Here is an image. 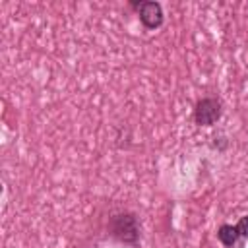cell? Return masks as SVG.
Listing matches in <instances>:
<instances>
[{
	"instance_id": "6da1fadb",
	"label": "cell",
	"mask_w": 248,
	"mask_h": 248,
	"mask_svg": "<svg viewBox=\"0 0 248 248\" xmlns=\"http://www.w3.org/2000/svg\"><path fill=\"white\" fill-rule=\"evenodd\" d=\"M110 234L122 242H128V244H134L138 238H140V227H138V219L134 213H118V215H112L110 219Z\"/></svg>"
},
{
	"instance_id": "7a4b0ae2",
	"label": "cell",
	"mask_w": 248,
	"mask_h": 248,
	"mask_svg": "<svg viewBox=\"0 0 248 248\" xmlns=\"http://www.w3.org/2000/svg\"><path fill=\"white\" fill-rule=\"evenodd\" d=\"M130 6L138 10L140 19H141V23H143L147 29H157V27H161V23H163V8H161L159 2L143 0V2H130Z\"/></svg>"
},
{
	"instance_id": "3957f363",
	"label": "cell",
	"mask_w": 248,
	"mask_h": 248,
	"mask_svg": "<svg viewBox=\"0 0 248 248\" xmlns=\"http://www.w3.org/2000/svg\"><path fill=\"white\" fill-rule=\"evenodd\" d=\"M221 116V103L213 97H205L202 101H198L196 108H194V120L200 126H211L213 122H217Z\"/></svg>"
},
{
	"instance_id": "277c9868",
	"label": "cell",
	"mask_w": 248,
	"mask_h": 248,
	"mask_svg": "<svg viewBox=\"0 0 248 248\" xmlns=\"http://www.w3.org/2000/svg\"><path fill=\"white\" fill-rule=\"evenodd\" d=\"M217 236H219V240H221L227 248H232V246L236 244L240 232H238L236 225H234V227H232V225H221L219 231H217Z\"/></svg>"
},
{
	"instance_id": "5b68a950",
	"label": "cell",
	"mask_w": 248,
	"mask_h": 248,
	"mask_svg": "<svg viewBox=\"0 0 248 248\" xmlns=\"http://www.w3.org/2000/svg\"><path fill=\"white\" fill-rule=\"evenodd\" d=\"M236 229H238V232H240V236H244V238H248V215H244V217H240V221L236 223Z\"/></svg>"
}]
</instances>
